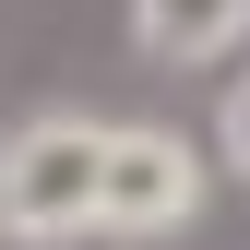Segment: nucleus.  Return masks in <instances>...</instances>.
Masks as SVG:
<instances>
[{"label": "nucleus", "mask_w": 250, "mask_h": 250, "mask_svg": "<svg viewBox=\"0 0 250 250\" xmlns=\"http://www.w3.org/2000/svg\"><path fill=\"white\" fill-rule=\"evenodd\" d=\"M96 167H107V119L83 107H36L0 131V238L60 250L96 227Z\"/></svg>", "instance_id": "f257e3e1"}, {"label": "nucleus", "mask_w": 250, "mask_h": 250, "mask_svg": "<svg viewBox=\"0 0 250 250\" xmlns=\"http://www.w3.org/2000/svg\"><path fill=\"white\" fill-rule=\"evenodd\" d=\"M214 167H227V179H250V72L227 83V107H214Z\"/></svg>", "instance_id": "20e7f679"}, {"label": "nucleus", "mask_w": 250, "mask_h": 250, "mask_svg": "<svg viewBox=\"0 0 250 250\" xmlns=\"http://www.w3.org/2000/svg\"><path fill=\"white\" fill-rule=\"evenodd\" d=\"M214 203V155L167 119H107V167H96V227L107 238H179Z\"/></svg>", "instance_id": "f03ea898"}, {"label": "nucleus", "mask_w": 250, "mask_h": 250, "mask_svg": "<svg viewBox=\"0 0 250 250\" xmlns=\"http://www.w3.org/2000/svg\"><path fill=\"white\" fill-rule=\"evenodd\" d=\"M131 48L155 72H214L250 48V0H131Z\"/></svg>", "instance_id": "7ed1b4c3"}]
</instances>
